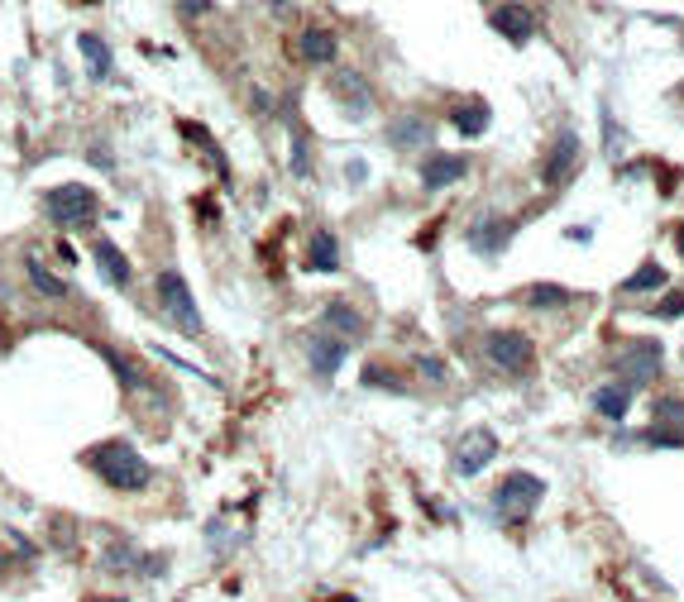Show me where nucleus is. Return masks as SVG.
Masks as SVG:
<instances>
[{"mask_svg": "<svg viewBox=\"0 0 684 602\" xmlns=\"http://www.w3.org/2000/svg\"><path fill=\"white\" fill-rule=\"evenodd\" d=\"M87 469L96 473L101 483L120 488V493H139V488H149V478H154L149 459L134 450L130 440H106V445L87 450Z\"/></svg>", "mask_w": 684, "mask_h": 602, "instance_id": "f257e3e1", "label": "nucleus"}, {"mask_svg": "<svg viewBox=\"0 0 684 602\" xmlns=\"http://www.w3.org/2000/svg\"><path fill=\"white\" fill-rule=\"evenodd\" d=\"M44 215L58 230H77V225H91L101 215V196L82 187V182H63V187L44 192Z\"/></svg>", "mask_w": 684, "mask_h": 602, "instance_id": "f03ea898", "label": "nucleus"}, {"mask_svg": "<svg viewBox=\"0 0 684 602\" xmlns=\"http://www.w3.org/2000/svg\"><path fill=\"white\" fill-rule=\"evenodd\" d=\"M158 311H163V316H168V321H173L182 335H192V340L201 335L197 297H192V287H187V278H182L177 268L158 273Z\"/></svg>", "mask_w": 684, "mask_h": 602, "instance_id": "7ed1b4c3", "label": "nucleus"}, {"mask_svg": "<svg viewBox=\"0 0 684 602\" xmlns=\"http://www.w3.org/2000/svg\"><path fill=\"white\" fill-rule=\"evenodd\" d=\"M541 497H546V483L536 473H508L493 493V507L503 516H527L531 507H541Z\"/></svg>", "mask_w": 684, "mask_h": 602, "instance_id": "20e7f679", "label": "nucleus"}, {"mask_svg": "<svg viewBox=\"0 0 684 602\" xmlns=\"http://www.w3.org/2000/svg\"><path fill=\"white\" fill-rule=\"evenodd\" d=\"M579 158H584L579 134H574V129H560L555 144L546 149V158H541V182H546V187H565L574 172H579Z\"/></svg>", "mask_w": 684, "mask_h": 602, "instance_id": "39448f33", "label": "nucleus"}, {"mask_svg": "<svg viewBox=\"0 0 684 602\" xmlns=\"http://www.w3.org/2000/svg\"><path fill=\"white\" fill-rule=\"evenodd\" d=\"M488 359L498 368H508L512 378H522V373H531V340L527 335H517V330H493L484 340Z\"/></svg>", "mask_w": 684, "mask_h": 602, "instance_id": "423d86ee", "label": "nucleus"}, {"mask_svg": "<svg viewBox=\"0 0 684 602\" xmlns=\"http://www.w3.org/2000/svg\"><path fill=\"white\" fill-rule=\"evenodd\" d=\"M618 368L627 373V383H651L661 373V344L651 340H632L618 349Z\"/></svg>", "mask_w": 684, "mask_h": 602, "instance_id": "0eeeda50", "label": "nucleus"}, {"mask_svg": "<svg viewBox=\"0 0 684 602\" xmlns=\"http://www.w3.org/2000/svg\"><path fill=\"white\" fill-rule=\"evenodd\" d=\"M493 459H498V435H493V430H469L460 454H455V473L474 478V473H484Z\"/></svg>", "mask_w": 684, "mask_h": 602, "instance_id": "6e6552de", "label": "nucleus"}, {"mask_svg": "<svg viewBox=\"0 0 684 602\" xmlns=\"http://www.w3.org/2000/svg\"><path fill=\"white\" fill-rule=\"evenodd\" d=\"M91 258H96L101 278L111 282V287H130V282H134V268H130V258H125V249H120V244H111V239H96V244H91Z\"/></svg>", "mask_w": 684, "mask_h": 602, "instance_id": "1a4fd4ad", "label": "nucleus"}, {"mask_svg": "<svg viewBox=\"0 0 684 602\" xmlns=\"http://www.w3.org/2000/svg\"><path fill=\"white\" fill-rule=\"evenodd\" d=\"M464 172H469V158H460V153H431V158L421 163V182H426L431 192H441L450 182H460Z\"/></svg>", "mask_w": 684, "mask_h": 602, "instance_id": "9d476101", "label": "nucleus"}, {"mask_svg": "<svg viewBox=\"0 0 684 602\" xmlns=\"http://www.w3.org/2000/svg\"><path fill=\"white\" fill-rule=\"evenodd\" d=\"M307 349H311V368H316L321 378H335L340 364H345V354H350V340H340V335H316Z\"/></svg>", "mask_w": 684, "mask_h": 602, "instance_id": "9b49d317", "label": "nucleus"}, {"mask_svg": "<svg viewBox=\"0 0 684 602\" xmlns=\"http://www.w3.org/2000/svg\"><path fill=\"white\" fill-rule=\"evenodd\" d=\"M493 29L512 43H527L531 34H536V15H531L527 5H498V10H493Z\"/></svg>", "mask_w": 684, "mask_h": 602, "instance_id": "f8f14e48", "label": "nucleus"}, {"mask_svg": "<svg viewBox=\"0 0 684 602\" xmlns=\"http://www.w3.org/2000/svg\"><path fill=\"white\" fill-rule=\"evenodd\" d=\"M508 239H512V225H508V220H493V215H484V220L469 230V244H474L479 254H488V258L498 254Z\"/></svg>", "mask_w": 684, "mask_h": 602, "instance_id": "ddd939ff", "label": "nucleus"}, {"mask_svg": "<svg viewBox=\"0 0 684 602\" xmlns=\"http://www.w3.org/2000/svg\"><path fill=\"white\" fill-rule=\"evenodd\" d=\"M326 330H335L340 340H359V335L369 330V321L354 311L350 301H331V306H326Z\"/></svg>", "mask_w": 684, "mask_h": 602, "instance_id": "4468645a", "label": "nucleus"}, {"mask_svg": "<svg viewBox=\"0 0 684 602\" xmlns=\"http://www.w3.org/2000/svg\"><path fill=\"white\" fill-rule=\"evenodd\" d=\"M335 96H340L345 110H354V115H369V110H374V96L364 91V77H354V72H340V77H335Z\"/></svg>", "mask_w": 684, "mask_h": 602, "instance_id": "2eb2a0df", "label": "nucleus"}, {"mask_svg": "<svg viewBox=\"0 0 684 602\" xmlns=\"http://www.w3.org/2000/svg\"><path fill=\"white\" fill-rule=\"evenodd\" d=\"M388 144L393 149H421V144H431V125L421 115H407V120H398L388 129Z\"/></svg>", "mask_w": 684, "mask_h": 602, "instance_id": "dca6fc26", "label": "nucleus"}, {"mask_svg": "<svg viewBox=\"0 0 684 602\" xmlns=\"http://www.w3.org/2000/svg\"><path fill=\"white\" fill-rule=\"evenodd\" d=\"M335 53H340V43H335L331 29H307V34H302V58H307V63L326 67V63H335Z\"/></svg>", "mask_w": 684, "mask_h": 602, "instance_id": "f3484780", "label": "nucleus"}, {"mask_svg": "<svg viewBox=\"0 0 684 602\" xmlns=\"http://www.w3.org/2000/svg\"><path fill=\"white\" fill-rule=\"evenodd\" d=\"M594 407L603 411L608 421H622V416L632 411V387H627V383H608V387H598Z\"/></svg>", "mask_w": 684, "mask_h": 602, "instance_id": "a211bd4d", "label": "nucleus"}, {"mask_svg": "<svg viewBox=\"0 0 684 602\" xmlns=\"http://www.w3.org/2000/svg\"><path fill=\"white\" fill-rule=\"evenodd\" d=\"M24 268H29V282H34V292H44V297H67V282L53 273V268H44V258L29 254L24 258Z\"/></svg>", "mask_w": 684, "mask_h": 602, "instance_id": "6ab92c4d", "label": "nucleus"}, {"mask_svg": "<svg viewBox=\"0 0 684 602\" xmlns=\"http://www.w3.org/2000/svg\"><path fill=\"white\" fill-rule=\"evenodd\" d=\"M77 48H82V58H87L91 77H96V82H106V77H111V48L96 39V34H82V39H77Z\"/></svg>", "mask_w": 684, "mask_h": 602, "instance_id": "aec40b11", "label": "nucleus"}, {"mask_svg": "<svg viewBox=\"0 0 684 602\" xmlns=\"http://www.w3.org/2000/svg\"><path fill=\"white\" fill-rule=\"evenodd\" d=\"M96 354H101V359H106V364L115 368V378H120V383H125V387H149V378H144V368L134 364V359H125L120 349H106V344H101Z\"/></svg>", "mask_w": 684, "mask_h": 602, "instance_id": "412c9836", "label": "nucleus"}, {"mask_svg": "<svg viewBox=\"0 0 684 602\" xmlns=\"http://www.w3.org/2000/svg\"><path fill=\"white\" fill-rule=\"evenodd\" d=\"M656 287H665V268H661V263H641L637 273L622 282V292H656Z\"/></svg>", "mask_w": 684, "mask_h": 602, "instance_id": "4be33fe9", "label": "nucleus"}, {"mask_svg": "<svg viewBox=\"0 0 684 602\" xmlns=\"http://www.w3.org/2000/svg\"><path fill=\"white\" fill-rule=\"evenodd\" d=\"M311 268H321V273H335V268H340V249H335L331 235L311 239Z\"/></svg>", "mask_w": 684, "mask_h": 602, "instance_id": "5701e85b", "label": "nucleus"}, {"mask_svg": "<svg viewBox=\"0 0 684 602\" xmlns=\"http://www.w3.org/2000/svg\"><path fill=\"white\" fill-rule=\"evenodd\" d=\"M455 129H460V134H469V139H474V134H484V129H488V106L455 110Z\"/></svg>", "mask_w": 684, "mask_h": 602, "instance_id": "b1692460", "label": "nucleus"}, {"mask_svg": "<svg viewBox=\"0 0 684 602\" xmlns=\"http://www.w3.org/2000/svg\"><path fill=\"white\" fill-rule=\"evenodd\" d=\"M106 564H111V569H158V559H139L130 545H125V550H111Z\"/></svg>", "mask_w": 684, "mask_h": 602, "instance_id": "393cba45", "label": "nucleus"}, {"mask_svg": "<svg viewBox=\"0 0 684 602\" xmlns=\"http://www.w3.org/2000/svg\"><path fill=\"white\" fill-rule=\"evenodd\" d=\"M656 421L684 430V402H680V397H661V402H656Z\"/></svg>", "mask_w": 684, "mask_h": 602, "instance_id": "a878e982", "label": "nucleus"}, {"mask_svg": "<svg viewBox=\"0 0 684 602\" xmlns=\"http://www.w3.org/2000/svg\"><path fill=\"white\" fill-rule=\"evenodd\" d=\"M570 292H560V287H527V306H565Z\"/></svg>", "mask_w": 684, "mask_h": 602, "instance_id": "bb28decb", "label": "nucleus"}, {"mask_svg": "<svg viewBox=\"0 0 684 602\" xmlns=\"http://www.w3.org/2000/svg\"><path fill=\"white\" fill-rule=\"evenodd\" d=\"M651 316H665V321H675V316H684V292H670L665 301H656V311Z\"/></svg>", "mask_w": 684, "mask_h": 602, "instance_id": "cd10ccee", "label": "nucleus"}, {"mask_svg": "<svg viewBox=\"0 0 684 602\" xmlns=\"http://www.w3.org/2000/svg\"><path fill=\"white\" fill-rule=\"evenodd\" d=\"M603 144H608V158H618V120L608 106H603Z\"/></svg>", "mask_w": 684, "mask_h": 602, "instance_id": "c85d7f7f", "label": "nucleus"}, {"mask_svg": "<svg viewBox=\"0 0 684 602\" xmlns=\"http://www.w3.org/2000/svg\"><path fill=\"white\" fill-rule=\"evenodd\" d=\"M211 5H216V0H177V10H182L187 20H197V15H206Z\"/></svg>", "mask_w": 684, "mask_h": 602, "instance_id": "c756f323", "label": "nucleus"}, {"mask_svg": "<svg viewBox=\"0 0 684 602\" xmlns=\"http://www.w3.org/2000/svg\"><path fill=\"white\" fill-rule=\"evenodd\" d=\"M345 177H350V182H364V177H369V168H364V158H354L350 168H345Z\"/></svg>", "mask_w": 684, "mask_h": 602, "instance_id": "7c9ffc66", "label": "nucleus"}, {"mask_svg": "<svg viewBox=\"0 0 684 602\" xmlns=\"http://www.w3.org/2000/svg\"><path fill=\"white\" fill-rule=\"evenodd\" d=\"M421 373H431V378H445V364H441V359H421Z\"/></svg>", "mask_w": 684, "mask_h": 602, "instance_id": "2f4dec72", "label": "nucleus"}, {"mask_svg": "<svg viewBox=\"0 0 684 602\" xmlns=\"http://www.w3.org/2000/svg\"><path fill=\"white\" fill-rule=\"evenodd\" d=\"M0 301H5V278H0Z\"/></svg>", "mask_w": 684, "mask_h": 602, "instance_id": "473e14b6", "label": "nucleus"}, {"mask_svg": "<svg viewBox=\"0 0 684 602\" xmlns=\"http://www.w3.org/2000/svg\"><path fill=\"white\" fill-rule=\"evenodd\" d=\"M91 602H115V598H91Z\"/></svg>", "mask_w": 684, "mask_h": 602, "instance_id": "72a5a7b5", "label": "nucleus"}, {"mask_svg": "<svg viewBox=\"0 0 684 602\" xmlns=\"http://www.w3.org/2000/svg\"><path fill=\"white\" fill-rule=\"evenodd\" d=\"M0 569H5V555H0Z\"/></svg>", "mask_w": 684, "mask_h": 602, "instance_id": "f704fd0d", "label": "nucleus"}]
</instances>
